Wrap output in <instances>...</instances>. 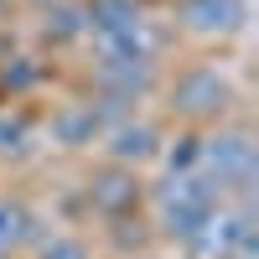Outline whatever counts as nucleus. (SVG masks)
I'll return each instance as SVG.
<instances>
[{
	"instance_id": "17",
	"label": "nucleus",
	"mask_w": 259,
	"mask_h": 259,
	"mask_svg": "<svg viewBox=\"0 0 259 259\" xmlns=\"http://www.w3.org/2000/svg\"><path fill=\"white\" fill-rule=\"evenodd\" d=\"M31 6H36V11H47V6H62V0H31Z\"/></svg>"
},
{
	"instance_id": "2",
	"label": "nucleus",
	"mask_w": 259,
	"mask_h": 259,
	"mask_svg": "<svg viewBox=\"0 0 259 259\" xmlns=\"http://www.w3.org/2000/svg\"><path fill=\"white\" fill-rule=\"evenodd\" d=\"M254 223H259L254 218V197H233L182 249H187V259H254V249H259V228Z\"/></svg>"
},
{
	"instance_id": "11",
	"label": "nucleus",
	"mask_w": 259,
	"mask_h": 259,
	"mask_svg": "<svg viewBox=\"0 0 259 259\" xmlns=\"http://www.w3.org/2000/svg\"><path fill=\"white\" fill-rule=\"evenodd\" d=\"M36 239V212L21 197H0V259H11L16 249H26Z\"/></svg>"
},
{
	"instance_id": "5",
	"label": "nucleus",
	"mask_w": 259,
	"mask_h": 259,
	"mask_svg": "<svg viewBox=\"0 0 259 259\" xmlns=\"http://www.w3.org/2000/svg\"><path fill=\"white\" fill-rule=\"evenodd\" d=\"M104 156H109V166H124V171H140V166H150L161 156V130L150 124V119H140V114H130V119H119V124H109L104 130Z\"/></svg>"
},
{
	"instance_id": "6",
	"label": "nucleus",
	"mask_w": 259,
	"mask_h": 259,
	"mask_svg": "<svg viewBox=\"0 0 259 259\" xmlns=\"http://www.w3.org/2000/svg\"><path fill=\"white\" fill-rule=\"evenodd\" d=\"M161 47H166L161 26L135 21V26H124V31H114V36H99V41H94V62H119V68H150V73H156Z\"/></svg>"
},
{
	"instance_id": "13",
	"label": "nucleus",
	"mask_w": 259,
	"mask_h": 259,
	"mask_svg": "<svg viewBox=\"0 0 259 259\" xmlns=\"http://www.w3.org/2000/svg\"><path fill=\"white\" fill-rule=\"evenodd\" d=\"M161 161H166V177H192V171H202V135L197 130L177 135L171 145H161Z\"/></svg>"
},
{
	"instance_id": "16",
	"label": "nucleus",
	"mask_w": 259,
	"mask_h": 259,
	"mask_svg": "<svg viewBox=\"0 0 259 259\" xmlns=\"http://www.w3.org/2000/svg\"><path fill=\"white\" fill-rule=\"evenodd\" d=\"M0 83H6V89H31L36 83V62L31 57H11L6 68H0Z\"/></svg>"
},
{
	"instance_id": "15",
	"label": "nucleus",
	"mask_w": 259,
	"mask_h": 259,
	"mask_svg": "<svg viewBox=\"0 0 259 259\" xmlns=\"http://www.w3.org/2000/svg\"><path fill=\"white\" fill-rule=\"evenodd\" d=\"M36 259H94V254L78 233H47V239H36Z\"/></svg>"
},
{
	"instance_id": "10",
	"label": "nucleus",
	"mask_w": 259,
	"mask_h": 259,
	"mask_svg": "<svg viewBox=\"0 0 259 259\" xmlns=\"http://www.w3.org/2000/svg\"><path fill=\"white\" fill-rule=\"evenodd\" d=\"M89 202L99 212H130L140 202V182H135V171H124V166H109L104 177L89 187Z\"/></svg>"
},
{
	"instance_id": "1",
	"label": "nucleus",
	"mask_w": 259,
	"mask_h": 259,
	"mask_svg": "<svg viewBox=\"0 0 259 259\" xmlns=\"http://www.w3.org/2000/svg\"><path fill=\"white\" fill-rule=\"evenodd\" d=\"M223 202H228V197L202 177V171H192V177H166L156 192H150L156 228L166 233V239H177V244H187V239H192V233H197Z\"/></svg>"
},
{
	"instance_id": "14",
	"label": "nucleus",
	"mask_w": 259,
	"mask_h": 259,
	"mask_svg": "<svg viewBox=\"0 0 259 259\" xmlns=\"http://www.w3.org/2000/svg\"><path fill=\"white\" fill-rule=\"evenodd\" d=\"M31 145H36L31 119H26V114L0 109V156H6V161H21V156H31Z\"/></svg>"
},
{
	"instance_id": "12",
	"label": "nucleus",
	"mask_w": 259,
	"mask_h": 259,
	"mask_svg": "<svg viewBox=\"0 0 259 259\" xmlns=\"http://www.w3.org/2000/svg\"><path fill=\"white\" fill-rule=\"evenodd\" d=\"M36 31H41V41H52V47L78 41V36H83V6H78V0L47 6V11H41V21H36Z\"/></svg>"
},
{
	"instance_id": "7",
	"label": "nucleus",
	"mask_w": 259,
	"mask_h": 259,
	"mask_svg": "<svg viewBox=\"0 0 259 259\" xmlns=\"http://www.w3.org/2000/svg\"><path fill=\"white\" fill-rule=\"evenodd\" d=\"M177 16L197 36H233L244 26V16H249V0H182Z\"/></svg>"
},
{
	"instance_id": "4",
	"label": "nucleus",
	"mask_w": 259,
	"mask_h": 259,
	"mask_svg": "<svg viewBox=\"0 0 259 259\" xmlns=\"http://www.w3.org/2000/svg\"><path fill=\"white\" fill-rule=\"evenodd\" d=\"M233 104V83L212 62H192L171 78V114H182L187 124H218Z\"/></svg>"
},
{
	"instance_id": "9",
	"label": "nucleus",
	"mask_w": 259,
	"mask_h": 259,
	"mask_svg": "<svg viewBox=\"0 0 259 259\" xmlns=\"http://www.w3.org/2000/svg\"><path fill=\"white\" fill-rule=\"evenodd\" d=\"M83 6V36L99 41V36H114L124 26H135V21H145L140 0H78Z\"/></svg>"
},
{
	"instance_id": "3",
	"label": "nucleus",
	"mask_w": 259,
	"mask_h": 259,
	"mask_svg": "<svg viewBox=\"0 0 259 259\" xmlns=\"http://www.w3.org/2000/svg\"><path fill=\"white\" fill-rule=\"evenodd\" d=\"M202 177L223 192V197H249L259 177V145L249 130H212L202 135Z\"/></svg>"
},
{
	"instance_id": "8",
	"label": "nucleus",
	"mask_w": 259,
	"mask_h": 259,
	"mask_svg": "<svg viewBox=\"0 0 259 259\" xmlns=\"http://www.w3.org/2000/svg\"><path fill=\"white\" fill-rule=\"evenodd\" d=\"M47 135L62 150H89V145L104 140V119L94 114V104H62V109H52V119H47Z\"/></svg>"
},
{
	"instance_id": "18",
	"label": "nucleus",
	"mask_w": 259,
	"mask_h": 259,
	"mask_svg": "<svg viewBox=\"0 0 259 259\" xmlns=\"http://www.w3.org/2000/svg\"><path fill=\"white\" fill-rule=\"evenodd\" d=\"M0 11H6V0H0Z\"/></svg>"
}]
</instances>
